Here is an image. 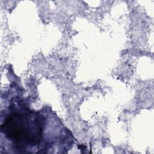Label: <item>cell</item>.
<instances>
[{
  "label": "cell",
  "mask_w": 154,
  "mask_h": 154,
  "mask_svg": "<svg viewBox=\"0 0 154 154\" xmlns=\"http://www.w3.org/2000/svg\"><path fill=\"white\" fill-rule=\"evenodd\" d=\"M29 112H14L10 114L2 125V130L8 138L15 141L18 148L22 143L37 144L42 138L41 122L38 117L34 123Z\"/></svg>",
  "instance_id": "1"
}]
</instances>
